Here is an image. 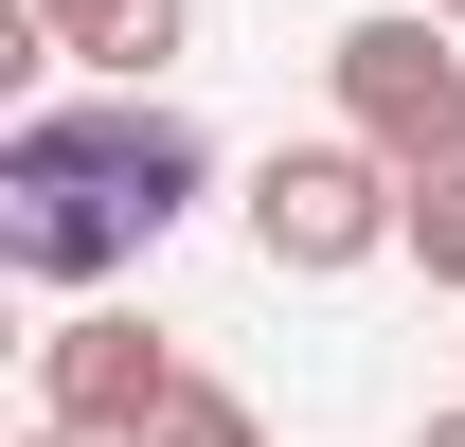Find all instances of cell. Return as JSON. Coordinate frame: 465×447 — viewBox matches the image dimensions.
Here are the masks:
<instances>
[{"mask_svg":"<svg viewBox=\"0 0 465 447\" xmlns=\"http://www.w3.org/2000/svg\"><path fill=\"white\" fill-rule=\"evenodd\" d=\"M197 179H215V144L162 108V90H54V108L0 125V269L18 286H108L125 251H162L179 215H197Z\"/></svg>","mask_w":465,"mask_h":447,"instance_id":"1","label":"cell"},{"mask_svg":"<svg viewBox=\"0 0 465 447\" xmlns=\"http://www.w3.org/2000/svg\"><path fill=\"white\" fill-rule=\"evenodd\" d=\"M394 233H411V162H394V144H358V125H322V144H269V162H251V251H269V269L341 286V269H376Z\"/></svg>","mask_w":465,"mask_h":447,"instance_id":"2","label":"cell"},{"mask_svg":"<svg viewBox=\"0 0 465 447\" xmlns=\"http://www.w3.org/2000/svg\"><path fill=\"white\" fill-rule=\"evenodd\" d=\"M322 90H341V125H358V144L430 162V144H465V18L376 0V18H341V36H322Z\"/></svg>","mask_w":465,"mask_h":447,"instance_id":"3","label":"cell"},{"mask_svg":"<svg viewBox=\"0 0 465 447\" xmlns=\"http://www.w3.org/2000/svg\"><path fill=\"white\" fill-rule=\"evenodd\" d=\"M162 393H179V340L125 323V304H72V323L36 340V412H72V430H108V447L162 430Z\"/></svg>","mask_w":465,"mask_h":447,"instance_id":"4","label":"cell"},{"mask_svg":"<svg viewBox=\"0 0 465 447\" xmlns=\"http://www.w3.org/2000/svg\"><path fill=\"white\" fill-rule=\"evenodd\" d=\"M18 18H36L72 72H125V90L179 72V36H197V0H18Z\"/></svg>","mask_w":465,"mask_h":447,"instance_id":"5","label":"cell"},{"mask_svg":"<svg viewBox=\"0 0 465 447\" xmlns=\"http://www.w3.org/2000/svg\"><path fill=\"white\" fill-rule=\"evenodd\" d=\"M394 251L465 304V144H430V162H411V233H394Z\"/></svg>","mask_w":465,"mask_h":447,"instance_id":"6","label":"cell"},{"mask_svg":"<svg viewBox=\"0 0 465 447\" xmlns=\"http://www.w3.org/2000/svg\"><path fill=\"white\" fill-rule=\"evenodd\" d=\"M143 447H269V412H251L232 376H179V393H162V430H143Z\"/></svg>","mask_w":465,"mask_h":447,"instance_id":"7","label":"cell"},{"mask_svg":"<svg viewBox=\"0 0 465 447\" xmlns=\"http://www.w3.org/2000/svg\"><path fill=\"white\" fill-rule=\"evenodd\" d=\"M18 447H108V430H72V412H36V430H18Z\"/></svg>","mask_w":465,"mask_h":447,"instance_id":"8","label":"cell"},{"mask_svg":"<svg viewBox=\"0 0 465 447\" xmlns=\"http://www.w3.org/2000/svg\"><path fill=\"white\" fill-rule=\"evenodd\" d=\"M430 447H465V412H430Z\"/></svg>","mask_w":465,"mask_h":447,"instance_id":"9","label":"cell"},{"mask_svg":"<svg viewBox=\"0 0 465 447\" xmlns=\"http://www.w3.org/2000/svg\"><path fill=\"white\" fill-rule=\"evenodd\" d=\"M430 18H465V0H430Z\"/></svg>","mask_w":465,"mask_h":447,"instance_id":"10","label":"cell"}]
</instances>
